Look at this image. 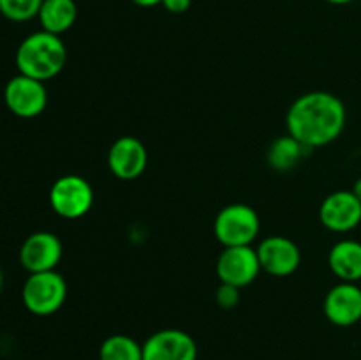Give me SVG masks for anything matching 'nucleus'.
<instances>
[{"label":"nucleus","mask_w":361,"mask_h":360,"mask_svg":"<svg viewBox=\"0 0 361 360\" xmlns=\"http://www.w3.org/2000/svg\"><path fill=\"white\" fill-rule=\"evenodd\" d=\"M345 122L348 109L342 99L324 90L302 94L291 102L286 113L288 134L310 150L338 140L344 133Z\"/></svg>","instance_id":"1"},{"label":"nucleus","mask_w":361,"mask_h":360,"mask_svg":"<svg viewBox=\"0 0 361 360\" xmlns=\"http://www.w3.org/2000/svg\"><path fill=\"white\" fill-rule=\"evenodd\" d=\"M18 73L39 81H48L59 76L67 64L66 42L60 35L39 30L27 35L16 49Z\"/></svg>","instance_id":"2"},{"label":"nucleus","mask_w":361,"mask_h":360,"mask_svg":"<svg viewBox=\"0 0 361 360\" xmlns=\"http://www.w3.org/2000/svg\"><path fill=\"white\" fill-rule=\"evenodd\" d=\"M67 299V282L56 270L30 274L21 289V300L28 313L51 316L59 313Z\"/></svg>","instance_id":"3"},{"label":"nucleus","mask_w":361,"mask_h":360,"mask_svg":"<svg viewBox=\"0 0 361 360\" xmlns=\"http://www.w3.org/2000/svg\"><path fill=\"white\" fill-rule=\"evenodd\" d=\"M259 229V215L247 203L226 205L215 215L214 235L224 247L252 246Z\"/></svg>","instance_id":"4"},{"label":"nucleus","mask_w":361,"mask_h":360,"mask_svg":"<svg viewBox=\"0 0 361 360\" xmlns=\"http://www.w3.org/2000/svg\"><path fill=\"white\" fill-rule=\"evenodd\" d=\"M49 207L62 219H81L94 205V189L81 175H63L49 189Z\"/></svg>","instance_id":"5"},{"label":"nucleus","mask_w":361,"mask_h":360,"mask_svg":"<svg viewBox=\"0 0 361 360\" xmlns=\"http://www.w3.org/2000/svg\"><path fill=\"white\" fill-rule=\"evenodd\" d=\"M4 102L13 115L35 119L48 106V90L42 81L18 73L4 88Z\"/></svg>","instance_id":"6"},{"label":"nucleus","mask_w":361,"mask_h":360,"mask_svg":"<svg viewBox=\"0 0 361 360\" xmlns=\"http://www.w3.org/2000/svg\"><path fill=\"white\" fill-rule=\"evenodd\" d=\"M261 270L257 251L252 246L224 247L215 263V274L224 284L245 288L252 284Z\"/></svg>","instance_id":"7"},{"label":"nucleus","mask_w":361,"mask_h":360,"mask_svg":"<svg viewBox=\"0 0 361 360\" xmlns=\"http://www.w3.org/2000/svg\"><path fill=\"white\" fill-rule=\"evenodd\" d=\"M261 270L271 277H288L302 265V251L289 236L270 235L257 246Z\"/></svg>","instance_id":"8"},{"label":"nucleus","mask_w":361,"mask_h":360,"mask_svg":"<svg viewBox=\"0 0 361 360\" xmlns=\"http://www.w3.org/2000/svg\"><path fill=\"white\" fill-rule=\"evenodd\" d=\"M63 254L62 240L51 232H35L20 247V263L28 274L56 270Z\"/></svg>","instance_id":"9"},{"label":"nucleus","mask_w":361,"mask_h":360,"mask_svg":"<svg viewBox=\"0 0 361 360\" xmlns=\"http://www.w3.org/2000/svg\"><path fill=\"white\" fill-rule=\"evenodd\" d=\"M143 360H197V344L180 328H162L143 342Z\"/></svg>","instance_id":"10"},{"label":"nucleus","mask_w":361,"mask_h":360,"mask_svg":"<svg viewBox=\"0 0 361 360\" xmlns=\"http://www.w3.org/2000/svg\"><path fill=\"white\" fill-rule=\"evenodd\" d=\"M319 221L334 233H348L361 222V201L353 191H334L319 207Z\"/></svg>","instance_id":"11"},{"label":"nucleus","mask_w":361,"mask_h":360,"mask_svg":"<svg viewBox=\"0 0 361 360\" xmlns=\"http://www.w3.org/2000/svg\"><path fill=\"white\" fill-rule=\"evenodd\" d=\"M148 166V152L143 141L134 136H120L108 150V168L118 180H136Z\"/></svg>","instance_id":"12"},{"label":"nucleus","mask_w":361,"mask_h":360,"mask_svg":"<svg viewBox=\"0 0 361 360\" xmlns=\"http://www.w3.org/2000/svg\"><path fill=\"white\" fill-rule=\"evenodd\" d=\"M323 313L331 325L353 327L361 321V288L358 282L341 281L330 288L323 300Z\"/></svg>","instance_id":"13"},{"label":"nucleus","mask_w":361,"mask_h":360,"mask_svg":"<svg viewBox=\"0 0 361 360\" xmlns=\"http://www.w3.org/2000/svg\"><path fill=\"white\" fill-rule=\"evenodd\" d=\"M328 267L344 282L361 281V242L353 239L338 240L328 253Z\"/></svg>","instance_id":"14"},{"label":"nucleus","mask_w":361,"mask_h":360,"mask_svg":"<svg viewBox=\"0 0 361 360\" xmlns=\"http://www.w3.org/2000/svg\"><path fill=\"white\" fill-rule=\"evenodd\" d=\"M37 18L42 30L62 35L76 23L78 6L74 0H42Z\"/></svg>","instance_id":"15"},{"label":"nucleus","mask_w":361,"mask_h":360,"mask_svg":"<svg viewBox=\"0 0 361 360\" xmlns=\"http://www.w3.org/2000/svg\"><path fill=\"white\" fill-rule=\"evenodd\" d=\"M307 152H310V148L300 143L291 134H284V136L275 138L270 143L267 152V161L275 172H291L305 157Z\"/></svg>","instance_id":"16"},{"label":"nucleus","mask_w":361,"mask_h":360,"mask_svg":"<svg viewBox=\"0 0 361 360\" xmlns=\"http://www.w3.org/2000/svg\"><path fill=\"white\" fill-rule=\"evenodd\" d=\"M99 360H143V344L126 334H113L99 346Z\"/></svg>","instance_id":"17"},{"label":"nucleus","mask_w":361,"mask_h":360,"mask_svg":"<svg viewBox=\"0 0 361 360\" xmlns=\"http://www.w3.org/2000/svg\"><path fill=\"white\" fill-rule=\"evenodd\" d=\"M42 0H0V14L9 21L23 23L37 18Z\"/></svg>","instance_id":"18"},{"label":"nucleus","mask_w":361,"mask_h":360,"mask_svg":"<svg viewBox=\"0 0 361 360\" xmlns=\"http://www.w3.org/2000/svg\"><path fill=\"white\" fill-rule=\"evenodd\" d=\"M215 302L221 309H235L240 302V288L221 282L215 292Z\"/></svg>","instance_id":"19"},{"label":"nucleus","mask_w":361,"mask_h":360,"mask_svg":"<svg viewBox=\"0 0 361 360\" xmlns=\"http://www.w3.org/2000/svg\"><path fill=\"white\" fill-rule=\"evenodd\" d=\"M192 0H162L161 6H164L166 11L173 14H182L185 11H189Z\"/></svg>","instance_id":"20"},{"label":"nucleus","mask_w":361,"mask_h":360,"mask_svg":"<svg viewBox=\"0 0 361 360\" xmlns=\"http://www.w3.org/2000/svg\"><path fill=\"white\" fill-rule=\"evenodd\" d=\"M133 4H136L137 7H155L161 6L162 0H130Z\"/></svg>","instance_id":"21"},{"label":"nucleus","mask_w":361,"mask_h":360,"mask_svg":"<svg viewBox=\"0 0 361 360\" xmlns=\"http://www.w3.org/2000/svg\"><path fill=\"white\" fill-rule=\"evenodd\" d=\"M353 193H355L356 194V198H358V200L361 201V176H360V179L358 180H356V182H355V186H353Z\"/></svg>","instance_id":"22"},{"label":"nucleus","mask_w":361,"mask_h":360,"mask_svg":"<svg viewBox=\"0 0 361 360\" xmlns=\"http://www.w3.org/2000/svg\"><path fill=\"white\" fill-rule=\"evenodd\" d=\"M328 4H334V6H348V4L355 2V0H326Z\"/></svg>","instance_id":"23"},{"label":"nucleus","mask_w":361,"mask_h":360,"mask_svg":"<svg viewBox=\"0 0 361 360\" xmlns=\"http://www.w3.org/2000/svg\"><path fill=\"white\" fill-rule=\"evenodd\" d=\"M2 284H4V275H2V268H0V289H2Z\"/></svg>","instance_id":"24"}]
</instances>
